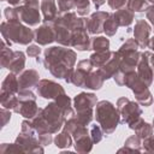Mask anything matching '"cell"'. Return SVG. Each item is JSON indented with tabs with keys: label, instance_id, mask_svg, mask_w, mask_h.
Here are the masks:
<instances>
[{
	"label": "cell",
	"instance_id": "cell-1",
	"mask_svg": "<svg viewBox=\"0 0 154 154\" xmlns=\"http://www.w3.org/2000/svg\"><path fill=\"white\" fill-rule=\"evenodd\" d=\"M118 113L113 105L108 101H101L96 106V120L101 124L106 134L113 132L118 124Z\"/></svg>",
	"mask_w": 154,
	"mask_h": 154
},
{
	"label": "cell",
	"instance_id": "cell-2",
	"mask_svg": "<svg viewBox=\"0 0 154 154\" xmlns=\"http://www.w3.org/2000/svg\"><path fill=\"white\" fill-rule=\"evenodd\" d=\"M8 29H6V26L2 24L1 25V31L4 35L5 40H12L13 42H18L22 45H26L28 42H30L34 37H32V31L30 29H28L26 26H23L19 24L18 20L16 22H7Z\"/></svg>",
	"mask_w": 154,
	"mask_h": 154
},
{
	"label": "cell",
	"instance_id": "cell-3",
	"mask_svg": "<svg viewBox=\"0 0 154 154\" xmlns=\"http://www.w3.org/2000/svg\"><path fill=\"white\" fill-rule=\"evenodd\" d=\"M37 93L46 99H52L55 96H59V94H64V89L61 85L51 82V81H41L40 84H37Z\"/></svg>",
	"mask_w": 154,
	"mask_h": 154
},
{
	"label": "cell",
	"instance_id": "cell-4",
	"mask_svg": "<svg viewBox=\"0 0 154 154\" xmlns=\"http://www.w3.org/2000/svg\"><path fill=\"white\" fill-rule=\"evenodd\" d=\"M18 18L25 22L29 25H35L40 22V13L36 10V6H24L20 8H16Z\"/></svg>",
	"mask_w": 154,
	"mask_h": 154
},
{
	"label": "cell",
	"instance_id": "cell-5",
	"mask_svg": "<svg viewBox=\"0 0 154 154\" xmlns=\"http://www.w3.org/2000/svg\"><path fill=\"white\" fill-rule=\"evenodd\" d=\"M95 102H96V99H95V95H93V94L82 93V94H79L75 97V106H76V109L79 113L90 112L91 107Z\"/></svg>",
	"mask_w": 154,
	"mask_h": 154
},
{
	"label": "cell",
	"instance_id": "cell-6",
	"mask_svg": "<svg viewBox=\"0 0 154 154\" xmlns=\"http://www.w3.org/2000/svg\"><path fill=\"white\" fill-rule=\"evenodd\" d=\"M34 40H36V42H38L40 45H47L55 40V32L51 30V28L42 25L36 30Z\"/></svg>",
	"mask_w": 154,
	"mask_h": 154
},
{
	"label": "cell",
	"instance_id": "cell-7",
	"mask_svg": "<svg viewBox=\"0 0 154 154\" xmlns=\"http://www.w3.org/2000/svg\"><path fill=\"white\" fill-rule=\"evenodd\" d=\"M109 17L108 13H105V12H97V13H94L91 17H90V20L87 22V25L89 26V31L93 32V34H97L100 31H102V22H106V18Z\"/></svg>",
	"mask_w": 154,
	"mask_h": 154
},
{
	"label": "cell",
	"instance_id": "cell-8",
	"mask_svg": "<svg viewBox=\"0 0 154 154\" xmlns=\"http://www.w3.org/2000/svg\"><path fill=\"white\" fill-rule=\"evenodd\" d=\"M149 25L144 22V20H138L136 23V28H135V36L136 40L138 41V43L144 47L148 43V34H149Z\"/></svg>",
	"mask_w": 154,
	"mask_h": 154
},
{
	"label": "cell",
	"instance_id": "cell-9",
	"mask_svg": "<svg viewBox=\"0 0 154 154\" xmlns=\"http://www.w3.org/2000/svg\"><path fill=\"white\" fill-rule=\"evenodd\" d=\"M141 61H140V65H138V73H140V78L141 81L146 84V85H149L152 83V78H153V73H152V70L149 69L148 66V59L144 58L146 57V53L141 55Z\"/></svg>",
	"mask_w": 154,
	"mask_h": 154
},
{
	"label": "cell",
	"instance_id": "cell-10",
	"mask_svg": "<svg viewBox=\"0 0 154 154\" xmlns=\"http://www.w3.org/2000/svg\"><path fill=\"white\" fill-rule=\"evenodd\" d=\"M38 79V75L36 71L34 70H29L25 71L18 79V84H19V89L20 90H25L28 88H30L31 85H34Z\"/></svg>",
	"mask_w": 154,
	"mask_h": 154
},
{
	"label": "cell",
	"instance_id": "cell-11",
	"mask_svg": "<svg viewBox=\"0 0 154 154\" xmlns=\"http://www.w3.org/2000/svg\"><path fill=\"white\" fill-rule=\"evenodd\" d=\"M40 112V109L36 107L35 100H25V101H20L19 103V108H18V113H20L23 117L26 118H32L34 116H36Z\"/></svg>",
	"mask_w": 154,
	"mask_h": 154
},
{
	"label": "cell",
	"instance_id": "cell-12",
	"mask_svg": "<svg viewBox=\"0 0 154 154\" xmlns=\"http://www.w3.org/2000/svg\"><path fill=\"white\" fill-rule=\"evenodd\" d=\"M24 54L22 52H14L10 59V61L7 63V69H10L13 73H18L23 70L24 67Z\"/></svg>",
	"mask_w": 154,
	"mask_h": 154
},
{
	"label": "cell",
	"instance_id": "cell-13",
	"mask_svg": "<svg viewBox=\"0 0 154 154\" xmlns=\"http://www.w3.org/2000/svg\"><path fill=\"white\" fill-rule=\"evenodd\" d=\"M18 89H19L18 79L16 78V76L13 73H10L5 78V81L2 83V93H11V94H13Z\"/></svg>",
	"mask_w": 154,
	"mask_h": 154
},
{
	"label": "cell",
	"instance_id": "cell-14",
	"mask_svg": "<svg viewBox=\"0 0 154 154\" xmlns=\"http://www.w3.org/2000/svg\"><path fill=\"white\" fill-rule=\"evenodd\" d=\"M42 10H43V14H45V19L46 22H51L54 19L55 17V6H54V1L53 0H43L42 2Z\"/></svg>",
	"mask_w": 154,
	"mask_h": 154
},
{
	"label": "cell",
	"instance_id": "cell-15",
	"mask_svg": "<svg viewBox=\"0 0 154 154\" xmlns=\"http://www.w3.org/2000/svg\"><path fill=\"white\" fill-rule=\"evenodd\" d=\"M114 19L119 25H129L132 22V13L128 10H120L114 14Z\"/></svg>",
	"mask_w": 154,
	"mask_h": 154
},
{
	"label": "cell",
	"instance_id": "cell-16",
	"mask_svg": "<svg viewBox=\"0 0 154 154\" xmlns=\"http://www.w3.org/2000/svg\"><path fill=\"white\" fill-rule=\"evenodd\" d=\"M109 55H112V53L111 52H106V51H103V52H97V53H95V54H93L91 57H90V60H91V63H93V65H96V66H100V65H105L108 60H109Z\"/></svg>",
	"mask_w": 154,
	"mask_h": 154
},
{
	"label": "cell",
	"instance_id": "cell-17",
	"mask_svg": "<svg viewBox=\"0 0 154 154\" xmlns=\"http://www.w3.org/2000/svg\"><path fill=\"white\" fill-rule=\"evenodd\" d=\"M108 46H109V42L105 37H96L93 40V43H91V48L97 51H107Z\"/></svg>",
	"mask_w": 154,
	"mask_h": 154
},
{
	"label": "cell",
	"instance_id": "cell-18",
	"mask_svg": "<svg viewBox=\"0 0 154 154\" xmlns=\"http://www.w3.org/2000/svg\"><path fill=\"white\" fill-rule=\"evenodd\" d=\"M117 28H118V24H117V22L114 19V16L111 17L109 19H106V22L103 24V30H105V32L107 35H109V36L113 35L117 31Z\"/></svg>",
	"mask_w": 154,
	"mask_h": 154
},
{
	"label": "cell",
	"instance_id": "cell-19",
	"mask_svg": "<svg viewBox=\"0 0 154 154\" xmlns=\"http://www.w3.org/2000/svg\"><path fill=\"white\" fill-rule=\"evenodd\" d=\"M129 8L131 11H136V12H142L147 8V2L144 0H130L128 4Z\"/></svg>",
	"mask_w": 154,
	"mask_h": 154
},
{
	"label": "cell",
	"instance_id": "cell-20",
	"mask_svg": "<svg viewBox=\"0 0 154 154\" xmlns=\"http://www.w3.org/2000/svg\"><path fill=\"white\" fill-rule=\"evenodd\" d=\"M70 143H71V138L66 135V132L58 135V137L55 138V144H57V147H66V146L69 147Z\"/></svg>",
	"mask_w": 154,
	"mask_h": 154
},
{
	"label": "cell",
	"instance_id": "cell-21",
	"mask_svg": "<svg viewBox=\"0 0 154 154\" xmlns=\"http://www.w3.org/2000/svg\"><path fill=\"white\" fill-rule=\"evenodd\" d=\"M75 5L77 6L78 13H81V14L88 13V11H89V2H88V0H75Z\"/></svg>",
	"mask_w": 154,
	"mask_h": 154
},
{
	"label": "cell",
	"instance_id": "cell-22",
	"mask_svg": "<svg viewBox=\"0 0 154 154\" xmlns=\"http://www.w3.org/2000/svg\"><path fill=\"white\" fill-rule=\"evenodd\" d=\"M73 5H75L73 0H59V8H60V11L70 10Z\"/></svg>",
	"mask_w": 154,
	"mask_h": 154
},
{
	"label": "cell",
	"instance_id": "cell-23",
	"mask_svg": "<svg viewBox=\"0 0 154 154\" xmlns=\"http://www.w3.org/2000/svg\"><path fill=\"white\" fill-rule=\"evenodd\" d=\"M126 0H108V4L112 8H120L125 5Z\"/></svg>",
	"mask_w": 154,
	"mask_h": 154
},
{
	"label": "cell",
	"instance_id": "cell-24",
	"mask_svg": "<svg viewBox=\"0 0 154 154\" xmlns=\"http://www.w3.org/2000/svg\"><path fill=\"white\" fill-rule=\"evenodd\" d=\"M91 132H93V140H94V142H97V141L101 140V131H100V129L96 125H94L91 128Z\"/></svg>",
	"mask_w": 154,
	"mask_h": 154
},
{
	"label": "cell",
	"instance_id": "cell-25",
	"mask_svg": "<svg viewBox=\"0 0 154 154\" xmlns=\"http://www.w3.org/2000/svg\"><path fill=\"white\" fill-rule=\"evenodd\" d=\"M26 52H28V54H29L30 57H36V55L40 54L41 49H40L37 46H29L28 49H26Z\"/></svg>",
	"mask_w": 154,
	"mask_h": 154
},
{
	"label": "cell",
	"instance_id": "cell-26",
	"mask_svg": "<svg viewBox=\"0 0 154 154\" xmlns=\"http://www.w3.org/2000/svg\"><path fill=\"white\" fill-rule=\"evenodd\" d=\"M147 17L150 19V22L154 24V7H150L148 8V12H147Z\"/></svg>",
	"mask_w": 154,
	"mask_h": 154
},
{
	"label": "cell",
	"instance_id": "cell-27",
	"mask_svg": "<svg viewBox=\"0 0 154 154\" xmlns=\"http://www.w3.org/2000/svg\"><path fill=\"white\" fill-rule=\"evenodd\" d=\"M93 1H94V4H95L96 7H100V6L105 2V0H93Z\"/></svg>",
	"mask_w": 154,
	"mask_h": 154
},
{
	"label": "cell",
	"instance_id": "cell-28",
	"mask_svg": "<svg viewBox=\"0 0 154 154\" xmlns=\"http://www.w3.org/2000/svg\"><path fill=\"white\" fill-rule=\"evenodd\" d=\"M152 63H153V69H154V55L152 57Z\"/></svg>",
	"mask_w": 154,
	"mask_h": 154
},
{
	"label": "cell",
	"instance_id": "cell-29",
	"mask_svg": "<svg viewBox=\"0 0 154 154\" xmlns=\"http://www.w3.org/2000/svg\"><path fill=\"white\" fill-rule=\"evenodd\" d=\"M149 1H152V2H154V0H149Z\"/></svg>",
	"mask_w": 154,
	"mask_h": 154
}]
</instances>
